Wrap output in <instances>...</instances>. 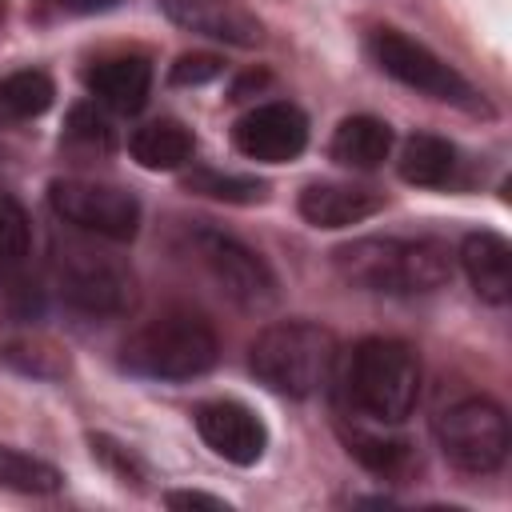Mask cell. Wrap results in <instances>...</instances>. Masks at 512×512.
Instances as JSON below:
<instances>
[{
	"mask_svg": "<svg viewBox=\"0 0 512 512\" xmlns=\"http://www.w3.org/2000/svg\"><path fill=\"white\" fill-rule=\"evenodd\" d=\"M332 268L344 284L380 296H420L452 276L448 248L440 240L360 236L332 252Z\"/></svg>",
	"mask_w": 512,
	"mask_h": 512,
	"instance_id": "1",
	"label": "cell"
},
{
	"mask_svg": "<svg viewBox=\"0 0 512 512\" xmlns=\"http://www.w3.org/2000/svg\"><path fill=\"white\" fill-rule=\"evenodd\" d=\"M64 136L76 140V144H84V148H112V124H108V116L96 104H76L68 112Z\"/></svg>",
	"mask_w": 512,
	"mask_h": 512,
	"instance_id": "24",
	"label": "cell"
},
{
	"mask_svg": "<svg viewBox=\"0 0 512 512\" xmlns=\"http://www.w3.org/2000/svg\"><path fill=\"white\" fill-rule=\"evenodd\" d=\"M48 204L64 224L108 244H128L140 232V200L116 184L64 176L48 184Z\"/></svg>",
	"mask_w": 512,
	"mask_h": 512,
	"instance_id": "9",
	"label": "cell"
},
{
	"mask_svg": "<svg viewBox=\"0 0 512 512\" xmlns=\"http://www.w3.org/2000/svg\"><path fill=\"white\" fill-rule=\"evenodd\" d=\"M52 96H56V84L48 72L40 68H20V72H8L0 80V120L4 124H20V120H36L52 108Z\"/></svg>",
	"mask_w": 512,
	"mask_h": 512,
	"instance_id": "19",
	"label": "cell"
},
{
	"mask_svg": "<svg viewBox=\"0 0 512 512\" xmlns=\"http://www.w3.org/2000/svg\"><path fill=\"white\" fill-rule=\"evenodd\" d=\"M64 12H76V16H92V12H108L116 8L120 0H56Z\"/></svg>",
	"mask_w": 512,
	"mask_h": 512,
	"instance_id": "29",
	"label": "cell"
},
{
	"mask_svg": "<svg viewBox=\"0 0 512 512\" xmlns=\"http://www.w3.org/2000/svg\"><path fill=\"white\" fill-rule=\"evenodd\" d=\"M88 444H92V456H100V460H104V464H108L124 484H128V480H132V484H140V480H144V464H140L124 444H116L112 436L92 432V436H88Z\"/></svg>",
	"mask_w": 512,
	"mask_h": 512,
	"instance_id": "26",
	"label": "cell"
},
{
	"mask_svg": "<svg viewBox=\"0 0 512 512\" xmlns=\"http://www.w3.org/2000/svg\"><path fill=\"white\" fill-rule=\"evenodd\" d=\"M184 188L208 200H224V204H260L268 196V184L256 176H236V172H220V168H192L184 176Z\"/></svg>",
	"mask_w": 512,
	"mask_h": 512,
	"instance_id": "21",
	"label": "cell"
},
{
	"mask_svg": "<svg viewBox=\"0 0 512 512\" xmlns=\"http://www.w3.org/2000/svg\"><path fill=\"white\" fill-rule=\"evenodd\" d=\"M396 168H400V180H404V184L440 188V184H448L452 172H456V148H452L444 136L416 132V136L404 140Z\"/></svg>",
	"mask_w": 512,
	"mask_h": 512,
	"instance_id": "18",
	"label": "cell"
},
{
	"mask_svg": "<svg viewBox=\"0 0 512 512\" xmlns=\"http://www.w3.org/2000/svg\"><path fill=\"white\" fill-rule=\"evenodd\" d=\"M340 384L344 400L360 416L376 424H400L420 400V356L396 336H368L348 352Z\"/></svg>",
	"mask_w": 512,
	"mask_h": 512,
	"instance_id": "2",
	"label": "cell"
},
{
	"mask_svg": "<svg viewBox=\"0 0 512 512\" xmlns=\"http://www.w3.org/2000/svg\"><path fill=\"white\" fill-rule=\"evenodd\" d=\"M156 8L184 32H196L232 48H256L264 40V24L244 0H156Z\"/></svg>",
	"mask_w": 512,
	"mask_h": 512,
	"instance_id": "12",
	"label": "cell"
},
{
	"mask_svg": "<svg viewBox=\"0 0 512 512\" xmlns=\"http://www.w3.org/2000/svg\"><path fill=\"white\" fill-rule=\"evenodd\" d=\"M192 132L180 124V120H152V124H140L128 140V152L140 168L148 172H176L192 160Z\"/></svg>",
	"mask_w": 512,
	"mask_h": 512,
	"instance_id": "17",
	"label": "cell"
},
{
	"mask_svg": "<svg viewBox=\"0 0 512 512\" xmlns=\"http://www.w3.org/2000/svg\"><path fill=\"white\" fill-rule=\"evenodd\" d=\"M52 284L56 296L80 316H120L132 304V272L100 252L96 244H56L52 252Z\"/></svg>",
	"mask_w": 512,
	"mask_h": 512,
	"instance_id": "5",
	"label": "cell"
},
{
	"mask_svg": "<svg viewBox=\"0 0 512 512\" xmlns=\"http://www.w3.org/2000/svg\"><path fill=\"white\" fill-rule=\"evenodd\" d=\"M232 144L240 156L260 164H288L308 144V116L288 100H268L248 108L232 124Z\"/></svg>",
	"mask_w": 512,
	"mask_h": 512,
	"instance_id": "10",
	"label": "cell"
},
{
	"mask_svg": "<svg viewBox=\"0 0 512 512\" xmlns=\"http://www.w3.org/2000/svg\"><path fill=\"white\" fill-rule=\"evenodd\" d=\"M28 252H32V220H28V208L16 196L0 192V272L4 276L20 272L24 260H28Z\"/></svg>",
	"mask_w": 512,
	"mask_h": 512,
	"instance_id": "22",
	"label": "cell"
},
{
	"mask_svg": "<svg viewBox=\"0 0 512 512\" xmlns=\"http://www.w3.org/2000/svg\"><path fill=\"white\" fill-rule=\"evenodd\" d=\"M64 484L60 468L40 460V456H28L12 444H0V488H12V492H24V496H48Z\"/></svg>",
	"mask_w": 512,
	"mask_h": 512,
	"instance_id": "20",
	"label": "cell"
},
{
	"mask_svg": "<svg viewBox=\"0 0 512 512\" xmlns=\"http://www.w3.org/2000/svg\"><path fill=\"white\" fill-rule=\"evenodd\" d=\"M220 356L212 324L188 308H172L148 320L124 340V368L148 380H192L204 376Z\"/></svg>",
	"mask_w": 512,
	"mask_h": 512,
	"instance_id": "4",
	"label": "cell"
},
{
	"mask_svg": "<svg viewBox=\"0 0 512 512\" xmlns=\"http://www.w3.org/2000/svg\"><path fill=\"white\" fill-rule=\"evenodd\" d=\"M336 356H340L336 336L324 324L280 320V324H268L252 340L248 368L264 388L292 396V400H308L332 380Z\"/></svg>",
	"mask_w": 512,
	"mask_h": 512,
	"instance_id": "3",
	"label": "cell"
},
{
	"mask_svg": "<svg viewBox=\"0 0 512 512\" xmlns=\"http://www.w3.org/2000/svg\"><path fill=\"white\" fill-rule=\"evenodd\" d=\"M432 432L444 460L468 476H488L508 460V444H512L508 416L488 396H464L448 404L436 416Z\"/></svg>",
	"mask_w": 512,
	"mask_h": 512,
	"instance_id": "6",
	"label": "cell"
},
{
	"mask_svg": "<svg viewBox=\"0 0 512 512\" xmlns=\"http://www.w3.org/2000/svg\"><path fill=\"white\" fill-rule=\"evenodd\" d=\"M268 84V72H244L236 84H232V100H248L252 92H260Z\"/></svg>",
	"mask_w": 512,
	"mask_h": 512,
	"instance_id": "28",
	"label": "cell"
},
{
	"mask_svg": "<svg viewBox=\"0 0 512 512\" xmlns=\"http://www.w3.org/2000/svg\"><path fill=\"white\" fill-rule=\"evenodd\" d=\"M460 268L484 304L504 308L512 300V248L500 232H468L460 240Z\"/></svg>",
	"mask_w": 512,
	"mask_h": 512,
	"instance_id": "13",
	"label": "cell"
},
{
	"mask_svg": "<svg viewBox=\"0 0 512 512\" xmlns=\"http://www.w3.org/2000/svg\"><path fill=\"white\" fill-rule=\"evenodd\" d=\"M328 152L344 168H360V172L380 168L392 152V128L380 116H348L336 124Z\"/></svg>",
	"mask_w": 512,
	"mask_h": 512,
	"instance_id": "16",
	"label": "cell"
},
{
	"mask_svg": "<svg viewBox=\"0 0 512 512\" xmlns=\"http://www.w3.org/2000/svg\"><path fill=\"white\" fill-rule=\"evenodd\" d=\"M0 24H4V0H0Z\"/></svg>",
	"mask_w": 512,
	"mask_h": 512,
	"instance_id": "30",
	"label": "cell"
},
{
	"mask_svg": "<svg viewBox=\"0 0 512 512\" xmlns=\"http://www.w3.org/2000/svg\"><path fill=\"white\" fill-rule=\"evenodd\" d=\"M84 88L112 112H140L152 92V64L144 56H108L84 72Z\"/></svg>",
	"mask_w": 512,
	"mask_h": 512,
	"instance_id": "15",
	"label": "cell"
},
{
	"mask_svg": "<svg viewBox=\"0 0 512 512\" xmlns=\"http://www.w3.org/2000/svg\"><path fill=\"white\" fill-rule=\"evenodd\" d=\"M300 216L312 224V228H348V224H360L368 216H376L384 208V192L376 188H364V184H336V180H320V184H308L296 200Z\"/></svg>",
	"mask_w": 512,
	"mask_h": 512,
	"instance_id": "14",
	"label": "cell"
},
{
	"mask_svg": "<svg viewBox=\"0 0 512 512\" xmlns=\"http://www.w3.org/2000/svg\"><path fill=\"white\" fill-rule=\"evenodd\" d=\"M188 244H192L196 264L220 288V296H228L236 308L268 312L276 304V296H280L276 272L268 268V260L256 248H248L244 240H236L220 228H192Z\"/></svg>",
	"mask_w": 512,
	"mask_h": 512,
	"instance_id": "7",
	"label": "cell"
},
{
	"mask_svg": "<svg viewBox=\"0 0 512 512\" xmlns=\"http://www.w3.org/2000/svg\"><path fill=\"white\" fill-rule=\"evenodd\" d=\"M220 72H224V60H220L216 52H184V56H176V64L168 68V80H172L176 88H200V84L216 80Z\"/></svg>",
	"mask_w": 512,
	"mask_h": 512,
	"instance_id": "25",
	"label": "cell"
},
{
	"mask_svg": "<svg viewBox=\"0 0 512 512\" xmlns=\"http://www.w3.org/2000/svg\"><path fill=\"white\" fill-rule=\"evenodd\" d=\"M164 504L168 508H212V512H228V504L220 496H208V492H164Z\"/></svg>",
	"mask_w": 512,
	"mask_h": 512,
	"instance_id": "27",
	"label": "cell"
},
{
	"mask_svg": "<svg viewBox=\"0 0 512 512\" xmlns=\"http://www.w3.org/2000/svg\"><path fill=\"white\" fill-rule=\"evenodd\" d=\"M368 52H372L376 68L384 76L400 80L404 88H416L432 100H444V104H456V108H468V112L484 108L480 92L448 60H440L432 48H424L420 40H412L396 28H376L372 40H368Z\"/></svg>",
	"mask_w": 512,
	"mask_h": 512,
	"instance_id": "8",
	"label": "cell"
},
{
	"mask_svg": "<svg viewBox=\"0 0 512 512\" xmlns=\"http://www.w3.org/2000/svg\"><path fill=\"white\" fill-rule=\"evenodd\" d=\"M344 440H348V452H352L368 472H376V476H396V472H404V464H408V456H412L404 440L384 436V432H364V428H356V432H348Z\"/></svg>",
	"mask_w": 512,
	"mask_h": 512,
	"instance_id": "23",
	"label": "cell"
},
{
	"mask_svg": "<svg viewBox=\"0 0 512 512\" xmlns=\"http://www.w3.org/2000/svg\"><path fill=\"white\" fill-rule=\"evenodd\" d=\"M192 424H196L200 440L236 468H252L268 448L264 420L240 400H208L192 412Z\"/></svg>",
	"mask_w": 512,
	"mask_h": 512,
	"instance_id": "11",
	"label": "cell"
}]
</instances>
